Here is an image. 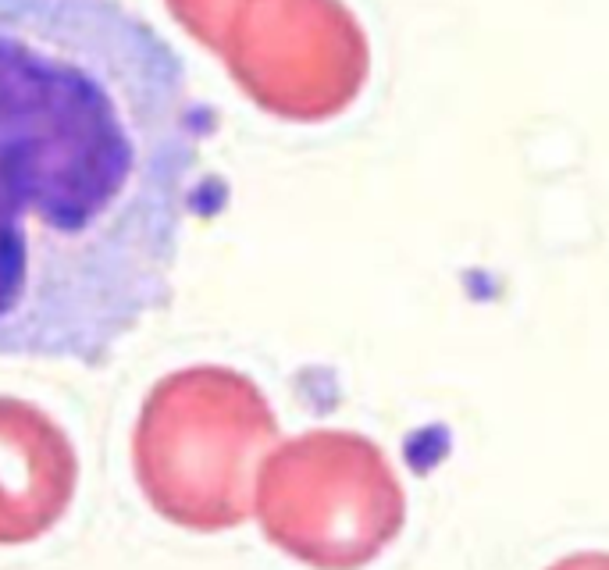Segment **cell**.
Listing matches in <instances>:
<instances>
[{
  "mask_svg": "<svg viewBox=\"0 0 609 570\" xmlns=\"http://www.w3.org/2000/svg\"><path fill=\"white\" fill-rule=\"evenodd\" d=\"M214 114L122 0H0V357L107 364L175 296Z\"/></svg>",
  "mask_w": 609,
  "mask_h": 570,
  "instance_id": "cell-1",
  "label": "cell"
},
{
  "mask_svg": "<svg viewBox=\"0 0 609 570\" xmlns=\"http://www.w3.org/2000/svg\"><path fill=\"white\" fill-rule=\"evenodd\" d=\"M264 521L285 549L317 567H357L399 531L403 492L374 442L321 432L271 464Z\"/></svg>",
  "mask_w": 609,
  "mask_h": 570,
  "instance_id": "cell-2",
  "label": "cell"
},
{
  "mask_svg": "<svg viewBox=\"0 0 609 570\" xmlns=\"http://www.w3.org/2000/svg\"><path fill=\"white\" fill-rule=\"evenodd\" d=\"M236 75L268 111L321 122L360 97L371 43L342 0H260Z\"/></svg>",
  "mask_w": 609,
  "mask_h": 570,
  "instance_id": "cell-3",
  "label": "cell"
},
{
  "mask_svg": "<svg viewBox=\"0 0 609 570\" xmlns=\"http://www.w3.org/2000/svg\"><path fill=\"white\" fill-rule=\"evenodd\" d=\"M271 435V417L243 385L203 399L193 417L157 432L143 449L154 499L182 521L228 524L243 513V478L253 449Z\"/></svg>",
  "mask_w": 609,
  "mask_h": 570,
  "instance_id": "cell-4",
  "label": "cell"
},
{
  "mask_svg": "<svg viewBox=\"0 0 609 570\" xmlns=\"http://www.w3.org/2000/svg\"><path fill=\"white\" fill-rule=\"evenodd\" d=\"M75 456L43 414L0 403V542H29L65 513Z\"/></svg>",
  "mask_w": 609,
  "mask_h": 570,
  "instance_id": "cell-5",
  "label": "cell"
},
{
  "mask_svg": "<svg viewBox=\"0 0 609 570\" xmlns=\"http://www.w3.org/2000/svg\"><path fill=\"white\" fill-rule=\"evenodd\" d=\"M556 570H609V556H574Z\"/></svg>",
  "mask_w": 609,
  "mask_h": 570,
  "instance_id": "cell-6",
  "label": "cell"
}]
</instances>
